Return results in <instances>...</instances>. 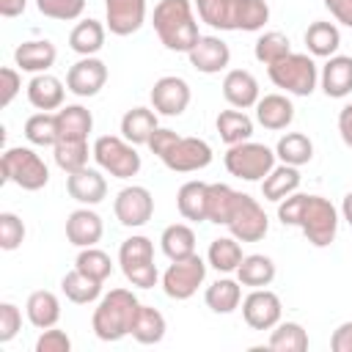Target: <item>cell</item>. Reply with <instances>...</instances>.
I'll use <instances>...</instances> for the list:
<instances>
[{"label":"cell","instance_id":"obj_58","mask_svg":"<svg viewBox=\"0 0 352 352\" xmlns=\"http://www.w3.org/2000/svg\"><path fill=\"white\" fill-rule=\"evenodd\" d=\"M28 0H0V16L11 19V16H19L25 11Z\"/></svg>","mask_w":352,"mask_h":352},{"label":"cell","instance_id":"obj_42","mask_svg":"<svg viewBox=\"0 0 352 352\" xmlns=\"http://www.w3.org/2000/svg\"><path fill=\"white\" fill-rule=\"evenodd\" d=\"M25 138L33 143V146H41V148H52L58 143V116L55 113H33L28 121H25Z\"/></svg>","mask_w":352,"mask_h":352},{"label":"cell","instance_id":"obj_8","mask_svg":"<svg viewBox=\"0 0 352 352\" xmlns=\"http://www.w3.org/2000/svg\"><path fill=\"white\" fill-rule=\"evenodd\" d=\"M226 228L239 242H261L267 236V231H270V220H267L264 206L253 195L236 190V198H234V206H231Z\"/></svg>","mask_w":352,"mask_h":352},{"label":"cell","instance_id":"obj_37","mask_svg":"<svg viewBox=\"0 0 352 352\" xmlns=\"http://www.w3.org/2000/svg\"><path fill=\"white\" fill-rule=\"evenodd\" d=\"M160 248H162V253H165L170 261L187 258V256L195 253V231H192L187 223H173V226H168V228L162 231Z\"/></svg>","mask_w":352,"mask_h":352},{"label":"cell","instance_id":"obj_28","mask_svg":"<svg viewBox=\"0 0 352 352\" xmlns=\"http://www.w3.org/2000/svg\"><path fill=\"white\" fill-rule=\"evenodd\" d=\"M165 330H168V324H165V316L157 311V308H151V305H138V311H135V319H132V327H129V336L138 341V344H160L162 338H165Z\"/></svg>","mask_w":352,"mask_h":352},{"label":"cell","instance_id":"obj_38","mask_svg":"<svg viewBox=\"0 0 352 352\" xmlns=\"http://www.w3.org/2000/svg\"><path fill=\"white\" fill-rule=\"evenodd\" d=\"M275 157L286 165H294V168L308 165L314 160V143L302 132H286L275 146Z\"/></svg>","mask_w":352,"mask_h":352},{"label":"cell","instance_id":"obj_18","mask_svg":"<svg viewBox=\"0 0 352 352\" xmlns=\"http://www.w3.org/2000/svg\"><path fill=\"white\" fill-rule=\"evenodd\" d=\"M58 58V50L52 41L47 38H33V41H22L14 50V63L19 72H30V74H44L52 69Z\"/></svg>","mask_w":352,"mask_h":352},{"label":"cell","instance_id":"obj_41","mask_svg":"<svg viewBox=\"0 0 352 352\" xmlns=\"http://www.w3.org/2000/svg\"><path fill=\"white\" fill-rule=\"evenodd\" d=\"M234 198H236V190L223 184V182H214L206 187V220L214 223V226H226L228 223V214H231V206H234Z\"/></svg>","mask_w":352,"mask_h":352},{"label":"cell","instance_id":"obj_57","mask_svg":"<svg viewBox=\"0 0 352 352\" xmlns=\"http://www.w3.org/2000/svg\"><path fill=\"white\" fill-rule=\"evenodd\" d=\"M338 132H341L344 146H349V148H352V102H349V104H344V107H341V113H338Z\"/></svg>","mask_w":352,"mask_h":352},{"label":"cell","instance_id":"obj_50","mask_svg":"<svg viewBox=\"0 0 352 352\" xmlns=\"http://www.w3.org/2000/svg\"><path fill=\"white\" fill-rule=\"evenodd\" d=\"M121 272H124V278H126L132 286H138V289H151V286H157V280H160V270H157L154 261L132 264V267H124Z\"/></svg>","mask_w":352,"mask_h":352},{"label":"cell","instance_id":"obj_52","mask_svg":"<svg viewBox=\"0 0 352 352\" xmlns=\"http://www.w3.org/2000/svg\"><path fill=\"white\" fill-rule=\"evenodd\" d=\"M36 352H72V338L58 327H47L36 338Z\"/></svg>","mask_w":352,"mask_h":352},{"label":"cell","instance_id":"obj_21","mask_svg":"<svg viewBox=\"0 0 352 352\" xmlns=\"http://www.w3.org/2000/svg\"><path fill=\"white\" fill-rule=\"evenodd\" d=\"M319 85L324 96L344 99L352 94V55H333L319 72Z\"/></svg>","mask_w":352,"mask_h":352},{"label":"cell","instance_id":"obj_32","mask_svg":"<svg viewBox=\"0 0 352 352\" xmlns=\"http://www.w3.org/2000/svg\"><path fill=\"white\" fill-rule=\"evenodd\" d=\"M214 126H217V135L226 146H234V143H242V140H250L253 138V118L245 113V110H220L217 118H214Z\"/></svg>","mask_w":352,"mask_h":352},{"label":"cell","instance_id":"obj_55","mask_svg":"<svg viewBox=\"0 0 352 352\" xmlns=\"http://www.w3.org/2000/svg\"><path fill=\"white\" fill-rule=\"evenodd\" d=\"M333 352H352V322H341L330 336Z\"/></svg>","mask_w":352,"mask_h":352},{"label":"cell","instance_id":"obj_34","mask_svg":"<svg viewBox=\"0 0 352 352\" xmlns=\"http://www.w3.org/2000/svg\"><path fill=\"white\" fill-rule=\"evenodd\" d=\"M206 182H184L176 192V206L179 214L190 223H204L206 220Z\"/></svg>","mask_w":352,"mask_h":352},{"label":"cell","instance_id":"obj_43","mask_svg":"<svg viewBox=\"0 0 352 352\" xmlns=\"http://www.w3.org/2000/svg\"><path fill=\"white\" fill-rule=\"evenodd\" d=\"M52 157L63 173L82 170L88 168V140H58L52 146Z\"/></svg>","mask_w":352,"mask_h":352},{"label":"cell","instance_id":"obj_1","mask_svg":"<svg viewBox=\"0 0 352 352\" xmlns=\"http://www.w3.org/2000/svg\"><path fill=\"white\" fill-rule=\"evenodd\" d=\"M278 220L283 226L300 228L314 248H327L338 234V209L322 195H286L283 201H278Z\"/></svg>","mask_w":352,"mask_h":352},{"label":"cell","instance_id":"obj_17","mask_svg":"<svg viewBox=\"0 0 352 352\" xmlns=\"http://www.w3.org/2000/svg\"><path fill=\"white\" fill-rule=\"evenodd\" d=\"M66 190L69 195L82 204V206H96L104 201L107 195V182L99 170L94 168H82V170H74V173H66Z\"/></svg>","mask_w":352,"mask_h":352},{"label":"cell","instance_id":"obj_29","mask_svg":"<svg viewBox=\"0 0 352 352\" xmlns=\"http://www.w3.org/2000/svg\"><path fill=\"white\" fill-rule=\"evenodd\" d=\"M104 25L99 19H80L72 33H69V47L72 52H77L80 58H88V55H96L102 47H104Z\"/></svg>","mask_w":352,"mask_h":352},{"label":"cell","instance_id":"obj_16","mask_svg":"<svg viewBox=\"0 0 352 352\" xmlns=\"http://www.w3.org/2000/svg\"><path fill=\"white\" fill-rule=\"evenodd\" d=\"M190 66L201 74H220L231 63V50L220 36H201L198 44L187 52Z\"/></svg>","mask_w":352,"mask_h":352},{"label":"cell","instance_id":"obj_45","mask_svg":"<svg viewBox=\"0 0 352 352\" xmlns=\"http://www.w3.org/2000/svg\"><path fill=\"white\" fill-rule=\"evenodd\" d=\"M270 22L267 0H236V19L234 28L242 33H256Z\"/></svg>","mask_w":352,"mask_h":352},{"label":"cell","instance_id":"obj_27","mask_svg":"<svg viewBox=\"0 0 352 352\" xmlns=\"http://www.w3.org/2000/svg\"><path fill=\"white\" fill-rule=\"evenodd\" d=\"M341 47V30L333 22L316 19L305 30V50L314 58H333Z\"/></svg>","mask_w":352,"mask_h":352},{"label":"cell","instance_id":"obj_53","mask_svg":"<svg viewBox=\"0 0 352 352\" xmlns=\"http://www.w3.org/2000/svg\"><path fill=\"white\" fill-rule=\"evenodd\" d=\"M19 88H22L19 69L3 66V69H0V107H8V104L14 102V96L19 94Z\"/></svg>","mask_w":352,"mask_h":352},{"label":"cell","instance_id":"obj_5","mask_svg":"<svg viewBox=\"0 0 352 352\" xmlns=\"http://www.w3.org/2000/svg\"><path fill=\"white\" fill-rule=\"evenodd\" d=\"M0 173L3 182H11L28 192H36L41 187H47L50 182V168L47 162L28 146H11L3 151L0 157Z\"/></svg>","mask_w":352,"mask_h":352},{"label":"cell","instance_id":"obj_40","mask_svg":"<svg viewBox=\"0 0 352 352\" xmlns=\"http://www.w3.org/2000/svg\"><path fill=\"white\" fill-rule=\"evenodd\" d=\"M275 352H305L308 349V333L300 322H278L267 341Z\"/></svg>","mask_w":352,"mask_h":352},{"label":"cell","instance_id":"obj_44","mask_svg":"<svg viewBox=\"0 0 352 352\" xmlns=\"http://www.w3.org/2000/svg\"><path fill=\"white\" fill-rule=\"evenodd\" d=\"M289 52H292L289 36H283L280 30H267V33H261V36L256 38V44H253V55H256V60L264 63V66H272L275 60L286 58Z\"/></svg>","mask_w":352,"mask_h":352},{"label":"cell","instance_id":"obj_13","mask_svg":"<svg viewBox=\"0 0 352 352\" xmlns=\"http://www.w3.org/2000/svg\"><path fill=\"white\" fill-rule=\"evenodd\" d=\"M151 107L157 110V116H182L192 99L187 80L176 77V74H165L151 85Z\"/></svg>","mask_w":352,"mask_h":352},{"label":"cell","instance_id":"obj_51","mask_svg":"<svg viewBox=\"0 0 352 352\" xmlns=\"http://www.w3.org/2000/svg\"><path fill=\"white\" fill-rule=\"evenodd\" d=\"M22 330V311L14 302H0V344H8Z\"/></svg>","mask_w":352,"mask_h":352},{"label":"cell","instance_id":"obj_15","mask_svg":"<svg viewBox=\"0 0 352 352\" xmlns=\"http://www.w3.org/2000/svg\"><path fill=\"white\" fill-rule=\"evenodd\" d=\"M104 22L113 36H132L146 22V0H104Z\"/></svg>","mask_w":352,"mask_h":352},{"label":"cell","instance_id":"obj_10","mask_svg":"<svg viewBox=\"0 0 352 352\" xmlns=\"http://www.w3.org/2000/svg\"><path fill=\"white\" fill-rule=\"evenodd\" d=\"M113 212H116V220L121 226L140 228L154 214V195L143 184H129V187L118 190V195L113 201Z\"/></svg>","mask_w":352,"mask_h":352},{"label":"cell","instance_id":"obj_19","mask_svg":"<svg viewBox=\"0 0 352 352\" xmlns=\"http://www.w3.org/2000/svg\"><path fill=\"white\" fill-rule=\"evenodd\" d=\"M223 96L231 107L236 110H248V107H256V102L261 99L258 94V80L245 72V69H231L226 72L223 77Z\"/></svg>","mask_w":352,"mask_h":352},{"label":"cell","instance_id":"obj_24","mask_svg":"<svg viewBox=\"0 0 352 352\" xmlns=\"http://www.w3.org/2000/svg\"><path fill=\"white\" fill-rule=\"evenodd\" d=\"M58 140H88L94 129V116L82 104H66L58 113Z\"/></svg>","mask_w":352,"mask_h":352},{"label":"cell","instance_id":"obj_9","mask_svg":"<svg viewBox=\"0 0 352 352\" xmlns=\"http://www.w3.org/2000/svg\"><path fill=\"white\" fill-rule=\"evenodd\" d=\"M206 261L192 253L187 258H176L170 261V267L162 272V292L170 297V300H190L198 286L204 283L206 278Z\"/></svg>","mask_w":352,"mask_h":352},{"label":"cell","instance_id":"obj_22","mask_svg":"<svg viewBox=\"0 0 352 352\" xmlns=\"http://www.w3.org/2000/svg\"><path fill=\"white\" fill-rule=\"evenodd\" d=\"M69 88H63V82L55 77V74H33V80L28 82V102L36 107V110H44V113H52V110H60L63 107V96H66Z\"/></svg>","mask_w":352,"mask_h":352},{"label":"cell","instance_id":"obj_11","mask_svg":"<svg viewBox=\"0 0 352 352\" xmlns=\"http://www.w3.org/2000/svg\"><path fill=\"white\" fill-rule=\"evenodd\" d=\"M283 316V305L280 297L275 292L264 289H253L245 300H242V319L248 322V327L253 330H272Z\"/></svg>","mask_w":352,"mask_h":352},{"label":"cell","instance_id":"obj_14","mask_svg":"<svg viewBox=\"0 0 352 352\" xmlns=\"http://www.w3.org/2000/svg\"><path fill=\"white\" fill-rule=\"evenodd\" d=\"M162 162L173 173L204 170L212 162V146L204 138H179L176 146L162 157Z\"/></svg>","mask_w":352,"mask_h":352},{"label":"cell","instance_id":"obj_6","mask_svg":"<svg viewBox=\"0 0 352 352\" xmlns=\"http://www.w3.org/2000/svg\"><path fill=\"white\" fill-rule=\"evenodd\" d=\"M91 154H94L96 165L116 179H132V176H138V170L143 165L138 148L126 138H118V135L96 138L91 146Z\"/></svg>","mask_w":352,"mask_h":352},{"label":"cell","instance_id":"obj_49","mask_svg":"<svg viewBox=\"0 0 352 352\" xmlns=\"http://www.w3.org/2000/svg\"><path fill=\"white\" fill-rule=\"evenodd\" d=\"M25 239V223L14 212H0V248L3 250H16Z\"/></svg>","mask_w":352,"mask_h":352},{"label":"cell","instance_id":"obj_20","mask_svg":"<svg viewBox=\"0 0 352 352\" xmlns=\"http://www.w3.org/2000/svg\"><path fill=\"white\" fill-rule=\"evenodd\" d=\"M104 234V226H102V217L82 206V209H74L69 217H66V239L74 245V248H94Z\"/></svg>","mask_w":352,"mask_h":352},{"label":"cell","instance_id":"obj_39","mask_svg":"<svg viewBox=\"0 0 352 352\" xmlns=\"http://www.w3.org/2000/svg\"><path fill=\"white\" fill-rule=\"evenodd\" d=\"M60 292L66 294V300H72V302H77V305H88V302L99 300L102 283L94 280V278H88L85 272H80V270L74 267L72 272H66V275L60 278Z\"/></svg>","mask_w":352,"mask_h":352},{"label":"cell","instance_id":"obj_56","mask_svg":"<svg viewBox=\"0 0 352 352\" xmlns=\"http://www.w3.org/2000/svg\"><path fill=\"white\" fill-rule=\"evenodd\" d=\"M324 8L333 14L336 22L352 28V0H324Z\"/></svg>","mask_w":352,"mask_h":352},{"label":"cell","instance_id":"obj_2","mask_svg":"<svg viewBox=\"0 0 352 352\" xmlns=\"http://www.w3.org/2000/svg\"><path fill=\"white\" fill-rule=\"evenodd\" d=\"M151 22H154V33L170 52L187 55L201 38L192 0H160L154 6Z\"/></svg>","mask_w":352,"mask_h":352},{"label":"cell","instance_id":"obj_4","mask_svg":"<svg viewBox=\"0 0 352 352\" xmlns=\"http://www.w3.org/2000/svg\"><path fill=\"white\" fill-rule=\"evenodd\" d=\"M267 74L275 88L292 96H311L319 82V69L314 63V55L308 52H289L286 58L267 66Z\"/></svg>","mask_w":352,"mask_h":352},{"label":"cell","instance_id":"obj_36","mask_svg":"<svg viewBox=\"0 0 352 352\" xmlns=\"http://www.w3.org/2000/svg\"><path fill=\"white\" fill-rule=\"evenodd\" d=\"M198 19L214 30H236V0H192Z\"/></svg>","mask_w":352,"mask_h":352},{"label":"cell","instance_id":"obj_25","mask_svg":"<svg viewBox=\"0 0 352 352\" xmlns=\"http://www.w3.org/2000/svg\"><path fill=\"white\" fill-rule=\"evenodd\" d=\"M157 126L160 124L154 107H132L121 116V138H126L132 146H146Z\"/></svg>","mask_w":352,"mask_h":352},{"label":"cell","instance_id":"obj_35","mask_svg":"<svg viewBox=\"0 0 352 352\" xmlns=\"http://www.w3.org/2000/svg\"><path fill=\"white\" fill-rule=\"evenodd\" d=\"M245 253L236 236H217L212 239L209 250H206V264L217 272H236V267L242 264Z\"/></svg>","mask_w":352,"mask_h":352},{"label":"cell","instance_id":"obj_26","mask_svg":"<svg viewBox=\"0 0 352 352\" xmlns=\"http://www.w3.org/2000/svg\"><path fill=\"white\" fill-rule=\"evenodd\" d=\"M25 314H28V322L38 330H47V327H55L58 319H60V300L50 292V289H38L28 297L25 302Z\"/></svg>","mask_w":352,"mask_h":352},{"label":"cell","instance_id":"obj_23","mask_svg":"<svg viewBox=\"0 0 352 352\" xmlns=\"http://www.w3.org/2000/svg\"><path fill=\"white\" fill-rule=\"evenodd\" d=\"M256 121L264 129H286L294 121V104L286 94H267L256 102Z\"/></svg>","mask_w":352,"mask_h":352},{"label":"cell","instance_id":"obj_31","mask_svg":"<svg viewBox=\"0 0 352 352\" xmlns=\"http://www.w3.org/2000/svg\"><path fill=\"white\" fill-rule=\"evenodd\" d=\"M204 300L214 314H234L242 305V283L234 278H217L206 286Z\"/></svg>","mask_w":352,"mask_h":352},{"label":"cell","instance_id":"obj_54","mask_svg":"<svg viewBox=\"0 0 352 352\" xmlns=\"http://www.w3.org/2000/svg\"><path fill=\"white\" fill-rule=\"evenodd\" d=\"M179 138H182V135H176L173 129H168V126H157V129L151 132V138H148V143H146V146L151 148V154H157V157L162 160V157L176 146V140H179Z\"/></svg>","mask_w":352,"mask_h":352},{"label":"cell","instance_id":"obj_30","mask_svg":"<svg viewBox=\"0 0 352 352\" xmlns=\"http://www.w3.org/2000/svg\"><path fill=\"white\" fill-rule=\"evenodd\" d=\"M297 187H300V170L294 168V165H286V162H280V165H275L264 179H261V195L267 198V201H283L286 195H292V192H297Z\"/></svg>","mask_w":352,"mask_h":352},{"label":"cell","instance_id":"obj_7","mask_svg":"<svg viewBox=\"0 0 352 352\" xmlns=\"http://www.w3.org/2000/svg\"><path fill=\"white\" fill-rule=\"evenodd\" d=\"M223 162H226V170L231 176L245 179V182H261L275 168V151L264 143L242 140V143L228 146Z\"/></svg>","mask_w":352,"mask_h":352},{"label":"cell","instance_id":"obj_46","mask_svg":"<svg viewBox=\"0 0 352 352\" xmlns=\"http://www.w3.org/2000/svg\"><path fill=\"white\" fill-rule=\"evenodd\" d=\"M74 267H77L80 272H85L88 278L99 280V283H104V280L110 278V272H113L110 256H107L104 250H99L96 245H94V248H80V253H77V258H74Z\"/></svg>","mask_w":352,"mask_h":352},{"label":"cell","instance_id":"obj_33","mask_svg":"<svg viewBox=\"0 0 352 352\" xmlns=\"http://www.w3.org/2000/svg\"><path fill=\"white\" fill-rule=\"evenodd\" d=\"M236 280L250 289H264L275 280V261L264 253H250L236 267Z\"/></svg>","mask_w":352,"mask_h":352},{"label":"cell","instance_id":"obj_3","mask_svg":"<svg viewBox=\"0 0 352 352\" xmlns=\"http://www.w3.org/2000/svg\"><path fill=\"white\" fill-rule=\"evenodd\" d=\"M138 297L129 289H110L104 297H99V305L94 308L91 327L99 341H121L129 336L135 311H138Z\"/></svg>","mask_w":352,"mask_h":352},{"label":"cell","instance_id":"obj_47","mask_svg":"<svg viewBox=\"0 0 352 352\" xmlns=\"http://www.w3.org/2000/svg\"><path fill=\"white\" fill-rule=\"evenodd\" d=\"M143 261H154V242L148 236H143V234H135V236L124 239L121 248H118L121 270L132 267V264H143Z\"/></svg>","mask_w":352,"mask_h":352},{"label":"cell","instance_id":"obj_48","mask_svg":"<svg viewBox=\"0 0 352 352\" xmlns=\"http://www.w3.org/2000/svg\"><path fill=\"white\" fill-rule=\"evenodd\" d=\"M36 8L58 22H72L80 19L85 11V0H36Z\"/></svg>","mask_w":352,"mask_h":352},{"label":"cell","instance_id":"obj_12","mask_svg":"<svg viewBox=\"0 0 352 352\" xmlns=\"http://www.w3.org/2000/svg\"><path fill=\"white\" fill-rule=\"evenodd\" d=\"M107 82V66L104 60H99L96 55H88V58H80L77 63L69 66L66 72V88L80 96V99H88V96H96Z\"/></svg>","mask_w":352,"mask_h":352},{"label":"cell","instance_id":"obj_59","mask_svg":"<svg viewBox=\"0 0 352 352\" xmlns=\"http://www.w3.org/2000/svg\"><path fill=\"white\" fill-rule=\"evenodd\" d=\"M341 214H344V220L352 226V190L344 195V204H341Z\"/></svg>","mask_w":352,"mask_h":352}]
</instances>
